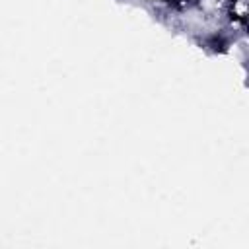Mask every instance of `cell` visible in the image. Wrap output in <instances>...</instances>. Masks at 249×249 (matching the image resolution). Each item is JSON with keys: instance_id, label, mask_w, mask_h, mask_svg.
Here are the masks:
<instances>
[{"instance_id": "1", "label": "cell", "mask_w": 249, "mask_h": 249, "mask_svg": "<svg viewBox=\"0 0 249 249\" xmlns=\"http://www.w3.org/2000/svg\"><path fill=\"white\" fill-rule=\"evenodd\" d=\"M230 14L233 19L245 21V14H247V4L245 0H230Z\"/></svg>"}]
</instances>
